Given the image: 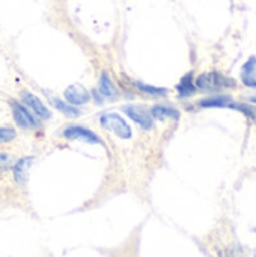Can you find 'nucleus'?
<instances>
[{"mask_svg": "<svg viewBox=\"0 0 256 257\" xmlns=\"http://www.w3.org/2000/svg\"><path fill=\"white\" fill-rule=\"evenodd\" d=\"M195 84H196L198 90H201L204 93H211V95L237 89V80L229 75H225L219 71L204 72V74L198 75Z\"/></svg>", "mask_w": 256, "mask_h": 257, "instance_id": "nucleus-1", "label": "nucleus"}, {"mask_svg": "<svg viewBox=\"0 0 256 257\" xmlns=\"http://www.w3.org/2000/svg\"><path fill=\"white\" fill-rule=\"evenodd\" d=\"M100 125L122 140H128L133 136L131 126L127 123L125 119H122V116H119L116 113H103L100 116Z\"/></svg>", "mask_w": 256, "mask_h": 257, "instance_id": "nucleus-2", "label": "nucleus"}, {"mask_svg": "<svg viewBox=\"0 0 256 257\" xmlns=\"http://www.w3.org/2000/svg\"><path fill=\"white\" fill-rule=\"evenodd\" d=\"M9 105H11V110H12L14 122H15L20 128H24V130H35V128L39 126L38 117H36L32 111H29V108H27L23 102L9 101Z\"/></svg>", "mask_w": 256, "mask_h": 257, "instance_id": "nucleus-3", "label": "nucleus"}, {"mask_svg": "<svg viewBox=\"0 0 256 257\" xmlns=\"http://www.w3.org/2000/svg\"><path fill=\"white\" fill-rule=\"evenodd\" d=\"M62 137L68 140H81L91 145H101L104 146V142L89 128L80 126V125H69L62 131Z\"/></svg>", "mask_w": 256, "mask_h": 257, "instance_id": "nucleus-4", "label": "nucleus"}, {"mask_svg": "<svg viewBox=\"0 0 256 257\" xmlns=\"http://www.w3.org/2000/svg\"><path fill=\"white\" fill-rule=\"evenodd\" d=\"M122 111L134 123H137L140 128H143V130H152L154 128V119L151 116V111H148L145 107L134 105V104H128V105H124L122 107Z\"/></svg>", "mask_w": 256, "mask_h": 257, "instance_id": "nucleus-5", "label": "nucleus"}, {"mask_svg": "<svg viewBox=\"0 0 256 257\" xmlns=\"http://www.w3.org/2000/svg\"><path fill=\"white\" fill-rule=\"evenodd\" d=\"M20 96H21V102H23L27 108H30V110L33 111V114H35L38 119H42V120H50V119H51L50 110L44 105V102H42L36 95H33L32 92L23 90Z\"/></svg>", "mask_w": 256, "mask_h": 257, "instance_id": "nucleus-6", "label": "nucleus"}, {"mask_svg": "<svg viewBox=\"0 0 256 257\" xmlns=\"http://www.w3.org/2000/svg\"><path fill=\"white\" fill-rule=\"evenodd\" d=\"M63 96L68 104L71 105H83L91 101V93L80 84H71L65 89Z\"/></svg>", "mask_w": 256, "mask_h": 257, "instance_id": "nucleus-7", "label": "nucleus"}, {"mask_svg": "<svg viewBox=\"0 0 256 257\" xmlns=\"http://www.w3.org/2000/svg\"><path fill=\"white\" fill-rule=\"evenodd\" d=\"M234 101L235 99L231 95H226V93H214L211 96H207V98L199 99L198 105L201 108H229Z\"/></svg>", "mask_w": 256, "mask_h": 257, "instance_id": "nucleus-8", "label": "nucleus"}, {"mask_svg": "<svg viewBox=\"0 0 256 257\" xmlns=\"http://www.w3.org/2000/svg\"><path fill=\"white\" fill-rule=\"evenodd\" d=\"M32 163H33V157H21L12 164V167H11L12 176L18 185H24L27 182V175H29Z\"/></svg>", "mask_w": 256, "mask_h": 257, "instance_id": "nucleus-9", "label": "nucleus"}, {"mask_svg": "<svg viewBox=\"0 0 256 257\" xmlns=\"http://www.w3.org/2000/svg\"><path fill=\"white\" fill-rule=\"evenodd\" d=\"M175 90H177L180 99L192 98L198 92L196 84H195V78H193V72H187L186 75H183L180 83L175 86Z\"/></svg>", "mask_w": 256, "mask_h": 257, "instance_id": "nucleus-10", "label": "nucleus"}, {"mask_svg": "<svg viewBox=\"0 0 256 257\" xmlns=\"http://www.w3.org/2000/svg\"><path fill=\"white\" fill-rule=\"evenodd\" d=\"M241 83L246 87L256 89V56H250L247 62L243 65L241 72H240Z\"/></svg>", "mask_w": 256, "mask_h": 257, "instance_id": "nucleus-11", "label": "nucleus"}, {"mask_svg": "<svg viewBox=\"0 0 256 257\" xmlns=\"http://www.w3.org/2000/svg\"><path fill=\"white\" fill-rule=\"evenodd\" d=\"M98 92H100L104 98H107V99H110V101H116L118 96H119L118 87L115 86L113 80H112V78L109 77V74H106V72H103V74L100 75V80H98Z\"/></svg>", "mask_w": 256, "mask_h": 257, "instance_id": "nucleus-12", "label": "nucleus"}, {"mask_svg": "<svg viewBox=\"0 0 256 257\" xmlns=\"http://www.w3.org/2000/svg\"><path fill=\"white\" fill-rule=\"evenodd\" d=\"M151 116L152 119L155 120H178L180 119V110H177L175 107H170V105H166V104H155L152 108H151Z\"/></svg>", "mask_w": 256, "mask_h": 257, "instance_id": "nucleus-13", "label": "nucleus"}, {"mask_svg": "<svg viewBox=\"0 0 256 257\" xmlns=\"http://www.w3.org/2000/svg\"><path fill=\"white\" fill-rule=\"evenodd\" d=\"M48 101L51 102V105H53L57 111L63 113V114L68 116V117H78V116L81 114V111H80L75 105H71V104L62 101V99H59V98H56V96H48Z\"/></svg>", "mask_w": 256, "mask_h": 257, "instance_id": "nucleus-14", "label": "nucleus"}, {"mask_svg": "<svg viewBox=\"0 0 256 257\" xmlns=\"http://www.w3.org/2000/svg\"><path fill=\"white\" fill-rule=\"evenodd\" d=\"M134 86L142 93L154 96V98H164L169 93V90L166 87H157V86H151V84H146V83H142V81H134Z\"/></svg>", "mask_w": 256, "mask_h": 257, "instance_id": "nucleus-15", "label": "nucleus"}, {"mask_svg": "<svg viewBox=\"0 0 256 257\" xmlns=\"http://www.w3.org/2000/svg\"><path fill=\"white\" fill-rule=\"evenodd\" d=\"M229 110H235V111H240V113H243L246 117H250V119H253L256 116V110L253 107H250L249 104H246V102H232L231 104V107H229Z\"/></svg>", "mask_w": 256, "mask_h": 257, "instance_id": "nucleus-16", "label": "nucleus"}, {"mask_svg": "<svg viewBox=\"0 0 256 257\" xmlns=\"http://www.w3.org/2000/svg\"><path fill=\"white\" fill-rule=\"evenodd\" d=\"M14 164V157L8 152H0V175L8 172Z\"/></svg>", "mask_w": 256, "mask_h": 257, "instance_id": "nucleus-17", "label": "nucleus"}, {"mask_svg": "<svg viewBox=\"0 0 256 257\" xmlns=\"http://www.w3.org/2000/svg\"><path fill=\"white\" fill-rule=\"evenodd\" d=\"M15 137H17V131L14 128H8V126L0 128V145L12 142L15 140Z\"/></svg>", "mask_w": 256, "mask_h": 257, "instance_id": "nucleus-18", "label": "nucleus"}, {"mask_svg": "<svg viewBox=\"0 0 256 257\" xmlns=\"http://www.w3.org/2000/svg\"><path fill=\"white\" fill-rule=\"evenodd\" d=\"M91 95L95 98V102H97V104H103V102H104V99H103V95H101L98 90H92V92H91Z\"/></svg>", "mask_w": 256, "mask_h": 257, "instance_id": "nucleus-19", "label": "nucleus"}, {"mask_svg": "<svg viewBox=\"0 0 256 257\" xmlns=\"http://www.w3.org/2000/svg\"><path fill=\"white\" fill-rule=\"evenodd\" d=\"M249 99V102H252V104H256V95L255 96H250V98H247Z\"/></svg>", "mask_w": 256, "mask_h": 257, "instance_id": "nucleus-20", "label": "nucleus"}, {"mask_svg": "<svg viewBox=\"0 0 256 257\" xmlns=\"http://www.w3.org/2000/svg\"><path fill=\"white\" fill-rule=\"evenodd\" d=\"M255 257H256V250H255Z\"/></svg>", "mask_w": 256, "mask_h": 257, "instance_id": "nucleus-21", "label": "nucleus"}]
</instances>
